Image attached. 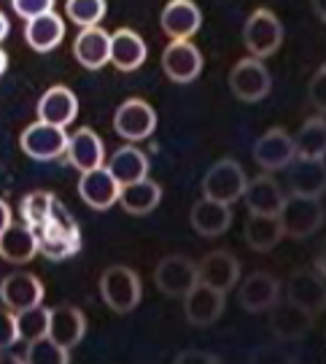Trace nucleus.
Here are the masks:
<instances>
[{"label": "nucleus", "instance_id": "25", "mask_svg": "<svg viewBox=\"0 0 326 364\" xmlns=\"http://www.w3.org/2000/svg\"><path fill=\"white\" fill-rule=\"evenodd\" d=\"M232 219H235L232 205L219 203V200H208V197L197 200L195 205H192V213H189V221H192L195 232L202 235V237H219V235H224L232 227Z\"/></svg>", "mask_w": 326, "mask_h": 364}, {"label": "nucleus", "instance_id": "16", "mask_svg": "<svg viewBox=\"0 0 326 364\" xmlns=\"http://www.w3.org/2000/svg\"><path fill=\"white\" fill-rule=\"evenodd\" d=\"M65 159H67V165H70V168H76L79 173L103 168L105 165L103 138L92 130V127H79L76 132H67Z\"/></svg>", "mask_w": 326, "mask_h": 364}, {"label": "nucleus", "instance_id": "31", "mask_svg": "<svg viewBox=\"0 0 326 364\" xmlns=\"http://www.w3.org/2000/svg\"><path fill=\"white\" fill-rule=\"evenodd\" d=\"M243 235H246L248 248L256 251V254L273 251V248L286 237V235H283V227H281V219H278V216H264V213H248Z\"/></svg>", "mask_w": 326, "mask_h": 364}, {"label": "nucleus", "instance_id": "1", "mask_svg": "<svg viewBox=\"0 0 326 364\" xmlns=\"http://www.w3.org/2000/svg\"><path fill=\"white\" fill-rule=\"evenodd\" d=\"M100 297L108 305V311L119 313V316H127L132 313L141 299H143V284H141V275L135 273L127 264H111L105 267L100 275Z\"/></svg>", "mask_w": 326, "mask_h": 364}, {"label": "nucleus", "instance_id": "15", "mask_svg": "<svg viewBox=\"0 0 326 364\" xmlns=\"http://www.w3.org/2000/svg\"><path fill=\"white\" fill-rule=\"evenodd\" d=\"M237 284V302L246 313H267L281 299V281L273 273L256 270Z\"/></svg>", "mask_w": 326, "mask_h": 364}, {"label": "nucleus", "instance_id": "13", "mask_svg": "<svg viewBox=\"0 0 326 364\" xmlns=\"http://www.w3.org/2000/svg\"><path fill=\"white\" fill-rule=\"evenodd\" d=\"M288 299L302 305L313 316L324 311L326 305V287H324V264L318 262L313 267H300L288 275Z\"/></svg>", "mask_w": 326, "mask_h": 364}, {"label": "nucleus", "instance_id": "21", "mask_svg": "<svg viewBox=\"0 0 326 364\" xmlns=\"http://www.w3.org/2000/svg\"><path fill=\"white\" fill-rule=\"evenodd\" d=\"M270 326H273V335L281 340H300L305 338L310 329H313V321L315 316L310 311H305L302 305L297 302H275L273 308H270Z\"/></svg>", "mask_w": 326, "mask_h": 364}, {"label": "nucleus", "instance_id": "24", "mask_svg": "<svg viewBox=\"0 0 326 364\" xmlns=\"http://www.w3.org/2000/svg\"><path fill=\"white\" fill-rule=\"evenodd\" d=\"M63 38H65V19L57 11H46L25 22V43L33 52H54Z\"/></svg>", "mask_w": 326, "mask_h": 364}, {"label": "nucleus", "instance_id": "37", "mask_svg": "<svg viewBox=\"0 0 326 364\" xmlns=\"http://www.w3.org/2000/svg\"><path fill=\"white\" fill-rule=\"evenodd\" d=\"M25 362L30 364H67L70 362V351L57 346L52 338H38L27 343Z\"/></svg>", "mask_w": 326, "mask_h": 364}, {"label": "nucleus", "instance_id": "7", "mask_svg": "<svg viewBox=\"0 0 326 364\" xmlns=\"http://www.w3.org/2000/svg\"><path fill=\"white\" fill-rule=\"evenodd\" d=\"M65 144H67V130L57 127L49 122H33L27 124L22 135H19V149L22 154H27L36 162H52L65 156Z\"/></svg>", "mask_w": 326, "mask_h": 364}, {"label": "nucleus", "instance_id": "27", "mask_svg": "<svg viewBox=\"0 0 326 364\" xmlns=\"http://www.w3.org/2000/svg\"><path fill=\"white\" fill-rule=\"evenodd\" d=\"M148 46L146 41L130 30V27H119L116 33H111V65L119 68L121 73H132L146 63Z\"/></svg>", "mask_w": 326, "mask_h": 364}, {"label": "nucleus", "instance_id": "36", "mask_svg": "<svg viewBox=\"0 0 326 364\" xmlns=\"http://www.w3.org/2000/svg\"><path fill=\"white\" fill-rule=\"evenodd\" d=\"M108 14L105 0H65V16L79 27L100 25Z\"/></svg>", "mask_w": 326, "mask_h": 364}, {"label": "nucleus", "instance_id": "22", "mask_svg": "<svg viewBox=\"0 0 326 364\" xmlns=\"http://www.w3.org/2000/svg\"><path fill=\"white\" fill-rule=\"evenodd\" d=\"M119 186L116 178L103 168L87 170L79 176V197L84 200V205H89L92 210H108L116 205L119 200Z\"/></svg>", "mask_w": 326, "mask_h": 364}, {"label": "nucleus", "instance_id": "45", "mask_svg": "<svg viewBox=\"0 0 326 364\" xmlns=\"http://www.w3.org/2000/svg\"><path fill=\"white\" fill-rule=\"evenodd\" d=\"M9 70V54H6V49L0 46V76Z\"/></svg>", "mask_w": 326, "mask_h": 364}, {"label": "nucleus", "instance_id": "23", "mask_svg": "<svg viewBox=\"0 0 326 364\" xmlns=\"http://www.w3.org/2000/svg\"><path fill=\"white\" fill-rule=\"evenodd\" d=\"M38 257V235L22 221H11L0 232V259L9 264H27Z\"/></svg>", "mask_w": 326, "mask_h": 364}, {"label": "nucleus", "instance_id": "12", "mask_svg": "<svg viewBox=\"0 0 326 364\" xmlns=\"http://www.w3.org/2000/svg\"><path fill=\"white\" fill-rule=\"evenodd\" d=\"M183 316L186 321L197 329H205V326H213L219 318L224 316V302H227V294L216 291V289L205 287L197 281L195 287L183 294Z\"/></svg>", "mask_w": 326, "mask_h": 364}, {"label": "nucleus", "instance_id": "42", "mask_svg": "<svg viewBox=\"0 0 326 364\" xmlns=\"http://www.w3.org/2000/svg\"><path fill=\"white\" fill-rule=\"evenodd\" d=\"M175 362H178V364H192V362H200V364H219L222 359H219V356H213V353L189 351V353H181V356H175Z\"/></svg>", "mask_w": 326, "mask_h": 364}, {"label": "nucleus", "instance_id": "32", "mask_svg": "<svg viewBox=\"0 0 326 364\" xmlns=\"http://www.w3.org/2000/svg\"><path fill=\"white\" fill-rule=\"evenodd\" d=\"M291 141H294V159H324V154H326L324 114L308 119Z\"/></svg>", "mask_w": 326, "mask_h": 364}, {"label": "nucleus", "instance_id": "38", "mask_svg": "<svg viewBox=\"0 0 326 364\" xmlns=\"http://www.w3.org/2000/svg\"><path fill=\"white\" fill-rule=\"evenodd\" d=\"M43 224H49V227L60 230V232H67V235H79L81 232L79 224H76V219H73V213H70L65 203H63V200H57V197L52 200V208H49V219L43 221Z\"/></svg>", "mask_w": 326, "mask_h": 364}, {"label": "nucleus", "instance_id": "8", "mask_svg": "<svg viewBox=\"0 0 326 364\" xmlns=\"http://www.w3.org/2000/svg\"><path fill=\"white\" fill-rule=\"evenodd\" d=\"M154 284H157L159 294L181 299L197 284V262H192L183 254L162 257L154 267Z\"/></svg>", "mask_w": 326, "mask_h": 364}, {"label": "nucleus", "instance_id": "20", "mask_svg": "<svg viewBox=\"0 0 326 364\" xmlns=\"http://www.w3.org/2000/svg\"><path fill=\"white\" fill-rule=\"evenodd\" d=\"M87 335V316L76 305H57L49 308V329L46 338H52L63 348H76Z\"/></svg>", "mask_w": 326, "mask_h": 364}, {"label": "nucleus", "instance_id": "33", "mask_svg": "<svg viewBox=\"0 0 326 364\" xmlns=\"http://www.w3.org/2000/svg\"><path fill=\"white\" fill-rule=\"evenodd\" d=\"M36 235H38V254H43L46 259H54V262L70 259L73 254H79L81 248V232L67 235L49 227V224H40L38 230H36Z\"/></svg>", "mask_w": 326, "mask_h": 364}, {"label": "nucleus", "instance_id": "46", "mask_svg": "<svg viewBox=\"0 0 326 364\" xmlns=\"http://www.w3.org/2000/svg\"><path fill=\"white\" fill-rule=\"evenodd\" d=\"M313 6H315V14H318V19H324L326 11H324V0H313Z\"/></svg>", "mask_w": 326, "mask_h": 364}, {"label": "nucleus", "instance_id": "5", "mask_svg": "<svg viewBox=\"0 0 326 364\" xmlns=\"http://www.w3.org/2000/svg\"><path fill=\"white\" fill-rule=\"evenodd\" d=\"M229 90L243 103H259L273 90L270 68L264 65V60H256L251 54L237 60L229 70Z\"/></svg>", "mask_w": 326, "mask_h": 364}, {"label": "nucleus", "instance_id": "43", "mask_svg": "<svg viewBox=\"0 0 326 364\" xmlns=\"http://www.w3.org/2000/svg\"><path fill=\"white\" fill-rule=\"evenodd\" d=\"M11 221H13L11 219V208H9V203L0 197V232H3V230H6Z\"/></svg>", "mask_w": 326, "mask_h": 364}, {"label": "nucleus", "instance_id": "29", "mask_svg": "<svg viewBox=\"0 0 326 364\" xmlns=\"http://www.w3.org/2000/svg\"><path fill=\"white\" fill-rule=\"evenodd\" d=\"M121 208L132 213V216H146L151 210L157 208L162 203V186H159L154 178H141V181H132L124 183L119 189V200H116Z\"/></svg>", "mask_w": 326, "mask_h": 364}, {"label": "nucleus", "instance_id": "6", "mask_svg": "<svg viewBox=\"0 0 326 364\" xmlns=\"http://www.w3.org/2000/svg\"><path fill=\"white\" fill-rule=\"evenodd\" d=\"M157 130V111L143 97H127L114 114V132L127 144H141Z\"/></svg>", "mask_w": 326, "mask_h": 364}, {"label": "nucleus", "instance_id": "35", "mask_svg": "<svg viewBox=\"0 0 326 364\" xmlns=\"http://www.w3.org/2000/svg\"><path fill=\"white\" fill-rule=\"evenodd\" d=\"M54 195L46 189H36V192H27L19 203V216L22 224H27L30 230H38L43 221L49 219V208H52Z\"/></svg>", "mask_w": 326, "mask_h": 364}, {"label": "nucleus", "instance_id": "39", "mask_svg": "<svg viewBox=\"0 0 326 364\" xmlns=\"http://www.w3.org/2000/svg\"><path fill=\"white\" fill-rule=\"evenodd\" d=\"M19 343V332H16V313L9 311L6 305L0 308V353L11 351Z\"/></svg>", "mask_w": 326, "mask_h": 364}, {"label": "nucleus", "instance_id": "17", "mask_svg": "<svg viewBox=\"0 0 326 364\" xmlns=\"http://www.w3.org/2000/svg\"><path fill=\"white\" fill-rule=\"evenodd\" d=\"M254 159L264 173L286 170L294 162V141L283 127H273L254 144Z\"/></svg>", "mask_w": 326, "mask_h": 364}, {"label": "nucleus", "instance_id": "40", "mask_svg": "<svg viewBox=\"0 0 326 364\" xmlns=\"http://www.w3.org/2000/svg\"><path fill=\"white\" fill-rule=\"evenodd\" d=\"M54 3L57 0H11V9L19 19H33V16H40L46 11H54Z\"/></svg>", "mask_w": 326, "mask_h": 364}, {"label": "nucleus", "instance_id": "9", "mask_svg": "<svg viewBox=\"0 0 326 364\" xmlns=\"http://www.w3.org/2000/svg\"><path fill=\"white\" fill-rule=\"evenodd\" d=\"M197 281L216 289L222 294H229L240 281V262L227 248H213L197 262Z\"/></svg>", "mask_w": 326, "mask_h": 364}, {"label": "nucleus", "instance_id": "18", "mask_svg": "<svg viewBox=\"0 0 326 364\" xmlns=\"http://www.w3.org/2000/svg\"><path fill=\"white\" fill-rule=\"evenodd\" d=\"M36 111H38L40 122H49V124H57V127L67 130L79 117V97L65 84H54L38 97Z\"/></svg>", "mask_w": 326, "mask_h": 364}, {"label": "nucleus", "instance_id": "11", "mask_svg": "<svg viewBox=\"0 0 326 364\" xmlns=\"http://www.w3.org/2000/svg\"><path fill=\"white\" fill-rule=\"evenodd\" d=\"M202 52L192 41H170L162 52V70L173 84H192L202 73Z\"/></svg>", "mask_w": 326, "mask_h": 364}, {"label": "nucleus", "instance_id": "3", "mask_svg": "<svg viewBox=\"0 0 326 364\" xmlns=\"http://www.w3.org/2000/svg\"><path fill=\"white\" fill-rule=\"evenodd\" d=\"M243 43H246L248 54L256 60L273 57L283 43V25H281L278 14L270 9H256L248 14L246 25H243Z\"/></svg>", "mask_w": 326, "mask_h": 364}, {"label": "nucleus", "instance_id": "26", "mask_svg": "<svg viewBox=\"0 0 326 364\" xmlns=\"http://www.w3.org/2000/svg\"><path fill=\"white\" fill-rule=\"evenodd\" d=\"M240 200H246V208L248 213H264V216H278V210L283 205V189H281V183L275 181L270 173H261L256 178H251L246 183V189H243V197Z\"/></svg>", "mask_w": 326, "mask_h": 364}, {"label": "nucleus", "instance_id": "34", "mask_svg": "<svg viewBox=\"0 0 326 364\" xmlns=\"http://www.w3.org/2000/svg\"><path fill=\"white\" fill-rule=\"evenodd\" d=\"M46 329H49V308H43V302L33 305V308H25V311H16L19 340L33 343V340L38 338H46Z\"/></svg>", "mask_w": 326, "mask_h": 364}, {"label": "nucleus", "instance_id": "4", "mask_svg": "<svg viewBox=\"0 0 326 364\" xmlns=\"http://www.w3.org/2000/svg\"><path fill=\"white\" fill-rule=\"evenodd\" d=\"M248 183V176L243 165L232 159V156H224L219 162H213L202 178V197L208 200H219V203H227L232 205L243 197V189Z\"/></svg>", "mask_w": 326, "mask_h": 364}, {"label": "nucleus", "instance_id": "28", "mask_svg": "<svg viewBox=\"0 0 326 364\" xmlns=\"http://www.w3.org/2000/svg\"><path fill=\"white\" fill-rule=\"evenodd\" d=\"M148 168H151L148 156H146L143 149H138L135 144L119 146L116 151L105 159V170L116 178L119 186L146 178V176H148Z\"/></svg>", "mask_w": 326, "mask_h": 364}, {"label": "nucleus", "instance_id": "10", "mask_svg": "<svg viewBox=\"0 0 326 364\" xmlns=\"http://www.w3.org/2000/svg\"><path fill=\"white\" fill-rule=\"evenodd\" d=\"M46 297V287L36 273L27 270H13V273L0 278V302L9 311H25L33 305H40Z\"/></svg>", "mask_w": 326, "mask_h": 364}, {"label": "nucleus", "instance_id": "19", "mask_svg": "<svg viewBox=\"0 0 326 364\" xmlns=\"http://www.w3.org/2000/svg\"><path fill=\"white\" fill-rule=\"evenodd\" d=\"M73 57L84 70H100L111 60V33L105 27H81L73 38Z\"/></svg>", "mask_w": 326, "mask_h": 364}, {"label": "nucleus", "instance_id": "2", "mask_svg": "<svg viewBox=\"0 0 326 364\" xmlns=\"http://www.w3.org/2000/svg\"><path fill=\"white\" fill-rule=\"evenodd\" d=\"M278 219H281L283 235H288L291 240H308L324 224V203H321V197L291 195L283 200Z\"/></svg>", "mask_w": 326, "mask_h": 364}, {"label": "nucleus", "instance_id": "14", "mask_svg": "<svg viewBox=\"0 0 326 364\" xmlns=\"http://www.w3.org/2000/svg\"><path fill=\"white\" fill-rule=\"evenodd\" d=\"M159 25L170 41H192L200 33L202 11L195 0H168L159 14Z\"/></svg>", "mask_w": 326, "mask_h": 364}, {"label": "nucleus", "instance_id": "41", "mask_svg": "<svg viewBox=\"0 0 326 364\" xmlns=\"http://www.w3.org/2000/svg\"><path fill=\"white\" fill-rule=\"evenodd\" d=\"M324 76H326V70L318 68V70H315V78L310 81V97L315 100V108H318V111H324Z\"/></svg>", "mask_w": 326, "mask_h": 364}, {"label": "nucleus", "instance_id": "44", "mask_svg": "<svg viewBox=\"0 0 326 364\" xmlns=\"http://www.w3.org/2000/svg\"><path fill=\"white\" fill-rule=\"evenodd\" d=\"M9 33H11V22H9L6 11H0V43L9 38Z\"/></svg>", "mask_w": 326, "mask_h": 364}, {"label": "nucleus", "instance_id": "30", "mask_svg": "<svg viewBox=\"0 0 326 364\" xmlns=\"http://www.w3.org/2000/svg\"><path fill=\"white\" fill-rule=\"evenodd\" d=\"M288 168H291V176H288L291 195H302V197L324 195L326 189L324 159H294Z\"/></svg>", "mask_w": 326, "mask_h": 364}]
</instances>
